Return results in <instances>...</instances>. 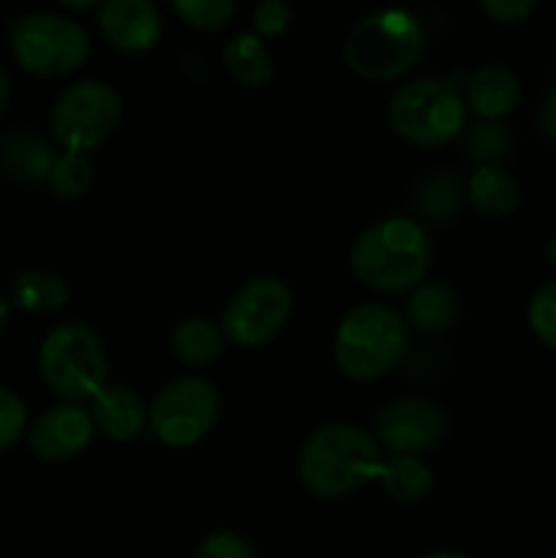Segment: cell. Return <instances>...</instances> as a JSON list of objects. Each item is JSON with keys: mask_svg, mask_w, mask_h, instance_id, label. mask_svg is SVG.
I'll list each match as a JSON object with an SVG mask.
<instances>
[{"mask_svg": "<svg viewBox=\"0 0 556 558\" xmlns=\"http://www.w3.org/2000/svg\"><path fill=\"white\" fill-rule=\"evenodd\" d=\"M27 423V409L22 398L9 387H0V450L14 445Z\"/></svg>", "mask_w": 556, "mask_h": 558, "instance_id": "4316f807", "label": "cell"}, {"mask_svg": "<svg viewBox=\"0 0 556 558\" xmlns=\"http://www.w3.org/2000/svg\"><path fill=\"white\" fill-rule=\"evenodd\" d=\"M55 153L47 140L36 134H14L3 145V167L11 178L22 183H41L49 180L55 167Z\"/></svg>", "mask_w": 556, "mask_h": 558, "instance_id": "d6986e66", "label": "cell"}, {"mask_svg": "<svg viewBox=\"0 0 556 558\" xmlns=\"http://www.w3.org/2000/svg\"><path fill=\"white\" fill-rule=\"evenodd\" d=\"M218 412L221 401L216 387L200 376H183L158 392L147 412V423L164 445L191 447L210 434Z\"/></svg>", "mask_w": 556, "mask_h": 558, "instance_id": "9c48e42d", "label": "cell"}, {"mask_svg": "<svg viewBox=\"0 0 556 558\" xmlns=\"http://www.w3.org/2000/svg\"><path fill=\"white\" fill-rule=\"evenodd\" d=\"M11 300L16 308L36 311V314H47V311L63 308L69 300V283L60 276L44 270H27L16 276L14 289H11Z\"/></svg>", "mask_w": 556, "mask_h": 558, "instance_id": "7402d4cb", "label": "cell"}, {"mask_svg": "<svg viewBox=\"0 0 556 558\" xmlns=\"http://www.w3.org/2000/svg\"><path fill=\"white\" fill-rule=\"evenodd\" d=\"M120 120V98L96 80L65 87L52 109V134L65 153L96 150L112 136Z\"/></svg>", "mask_w": 556, "mask_h": 558, "instance_id": "ba28073f", "label": "cell"}, {"mask_svg": "<svg viewBox=\"0 0 556 558\" xmlns=\"http://www.w3.org/2000/svg\"><path fill=\"white\" fill-rule=\"evenodd\" d=\"M423 558H469V556L458 554V550H434V554H425Z\"/></svg>", "mask_w": 556, "mask_h": 558, "instance_id": "e575fe53", "label": "cell"}, {"mask_svg": "<svg viewBox=\"0 0 556 558\" xmlns=\"http://www.w3.org/2000/svg\"><path fill=\"white\" fill-rule=\"evenodd\" d=\"M223 65L245 87H262L273 80V58L256 33H238L223 47Z\"/></svg>", "mask_w": 556, "mask_h": 558, "instance_id": "ac0fdd59", "label": "cell"}, {"mask_svg": "<svg viewBox=\"0 0 556 558\" xmlns=\"http://www.w3.org/2000/svg\"><path fill=\"white\" fill-rule=\"evenodd\" d=\"M540 125H543V134L551 142H556V87L548 93L543 104V112H540Z\"/></svg>", "mask_w": 556, "mask_h": 558, "instance_id": "1f68e13d", "label": "cell"}, {"mask_svg": "<svg viewBox=\"0 0 556 558\" xmlns=\"http://www.w3.org/2000/svg\"><path fill=\"white\" fill-rule=\"evenodd\" d=\"M90 412H85L76 403H63V407H52L33 423L27 441H31L33 456L41 461L58 463L69 461V458L80 456L93 439Z\"/></svg>", "mask_w": 556, "mask_h": 558, "instance_id": "7c38bea8", "label": "cell"}, {"mask_svg": "<svg viewBox=\"0 0 556 558\" xmlns=\"http://www.w3.org/2000/svg\"><path fill=\"white\" fill-rule=\"evenodd\" d=\"M469 202L483 218H507L518 205V183L501 167H480L469 178Z\"/></svg>", "mask_w": 556, "mask_h": 558, "instance_id": "e0dca14e", "label": "cell"}, {"mask_svg": "<svg viewBox=\"0 0 556 558\" xmlns=\"http://www.w3.org/2000/svg\"><path fill=\"white\" fill-rule=\"evenodd\" d=\"M49 185L60 199H80L93 185V167L82 153H63L55 158V167L49 172Z\"/></svg>", "mask_w": 556, "mask_h": 558, "instance_id": "603a6c76", "label": "cell"}, {"mask_svg": "<svg viewBox=\"0 0 556 558\" xmlns=\"http://www.w3.org/2000/svg\"><path fill=\"white\" fill-rule=\"evenodd\" d=\"M376 480L387 496H392L396 501H407V505L423 501L434 488V472L428 463L423 458L401 456V452L382 458Z\"/></svg>", "mask_w": 556, "mask_h": 558, "instance_id": "2e32d148", "label": "cell"}, {"mask_svg": "<svg viewBox=\"0 0 556 558\" xmlns=\"http://www.w3.org/2000/svg\"><path fill=\"white\" fill-rule=\"evenodd\" d=\"M382 450L354 425H325L305 439L300 450V483L316 499H341L368 480H376Z\"/></svg>", "mask_w": 556, "mask_h": 558, "instance_id": "7a4b0ae2", "label": "cell"}, {"mask_svg": "<svg viewBox=\"0 0 556 558\" xmlns=\"http://www.w3.org/2000/svg\"><path fill=\"white\" fill-rule=\"evenodd\" d=\"M93 425L114 441H131L145 430L147 409L140 392L123 385H104L93 396Z\"/></svg>", "mask_w": 556, "mask_h": 558, "instance_id": "5bb4252c", "label": "cell"}, {"mask_svg": "<svg viewBox=\"0 0 556 558\" xmlns=\"http://www.w3.org/2000/svg\"><path fill=\"white\" fill-rule=\"evenodd\" d=\"M38 368L44 381L69 401H85L107 385V354L101 338L82 322L55 327L44 338Z\"/></svg>", "mask_w": 556, "mask_h": 558, "instance_id": "5b68a950", "label": "cell"}, {"mask_svg": "<svg viewBox=\"0 0 556 558\" xmlns=\"http://www.w3.org/2000/svg\"><path fill=\"white\" fill-rule=\"evenodd\" d=\"M292 311V292L278 278H254L223 311L221 330L232 343L254 349L281 332Z\"/></svg>", "mask_w": 556, "mask_h": 558, "instance_id": "30bf717a", "label": "cell"}, {"mask_svg": "<svg viewBox=\"0 0 556 558\" xmlns=\"http://www.w3.org/2000/svg\"><path fill=\"white\" fill-rule=\"evenodd\" d=\"M409 325L420 332H442L456 322L458 298L447 283H425L407 305Z\"/></svg>", "mask_w": 556, "mask_h": 558, "instance_id": "44dd1931", "label": "cell"}, {"mask_svg": "<svg viewBox=\"0 0 556 558\" xmlns=\"http://www.w3.org/2000/svg\"><path fill=\"white\" fill-rule=\"evenodd\" d=\"M98 27L114 49L140 54L161 38V14L153 0H104Z\"/></svg>", "mask_w": 556, "mask_h": 558, "instance_id": "4fadbf2b", "label": "cell"}, {"mask_svg": "<svg viewBox=\"0 0 556 558\" xmlns=\"http://www.w3.org/2000/svg\"><path fill=\"white\" fill-rule=\"evenodd\" d=\"M534 3H537V0H480L485 14L494 22H501V25L523 22L534 11Z\"/></svg>", "mask_w": 556, "mask_h": 558, "instance_id": "f546056e", "label": "cell"}, {"mask_svg": "<svg viewBox=\"0 0 556 558\" xmlns=\"http://www.w3.org/2000/svg\"><path fill=\"white\" fill-rule=\"evenodd\" d=\"M445 428L442 409L425 398H398L376 414L379 439L401 456H418L436 447L445 436Z\"/></svg>", "mask_w": 556, "mask_h": 558, "instance_id": "8fae6325", "label": "cell"}, {"mask_svg": "<svg viewBox=\"0 0 556 558\" xmlns=\"http://www.w3.org/2000/svg\"><path fill=\"white\" fill-rule=\"evenodd\" d=\"M423 54V27L407 9H382L363 16L343 44L349 69L368 82L398 80Z\"/></svg>", "mask_w": 556, "mask_h": 558, "instance_id": "3957f363", "label": "cell"}, {"mask_svg": "<svg viewBox=\"0 0 556 558\" xmlns=\"http://www.w3.org/2000/svg\"><path fill=\"white\" fill-rule=\"evenodd\" d=\"M423 210L431 213L436 207V202H445L447 213H458L461 205V189H458V180L450 178H436L428 183V191L423 194Z\"/></svg>", "mask_w": 556, "mask_h": 558, "instance_id": "4dcf8cb0", "label": "cell"}, {"mask_svg": "<svg viewBox=\"0 0 556 558\" xmlns=\"http://www.w3.org/2000/svg\"><path fill=\"white\" fill-rule=\"evenodd\" d=\"M336 365L352 381H374L396 368L407 354V325L382 303H363L349 311L333 341Z\"/></svg>", "mask_w": 556, "mask_h": 558, "instance_id": "277c9868", "label": "cell"}, {"mask_svg": "<svg viewBox=\"0 0 556 558\" xmlns=\"http://www.w3.org/2000/svg\"><path fill=\"white\" fill-rule=\"evenodd\" d=\"M5 101H9V76H5V71L0 69V114H3Z\"/></svg>", "mask_w": 556, "mask_h": 558, "instance_id": "d6a6232c", "label": "cell"}, {"mask_svg": "<svg viewBox=\"0 0 556 558\" xmlns=\"http://www.w3.org/2000/svg\"><path fill=\"white\" fill-rule=\"evenodd\" d=\"M354 278L376 292L418 287L431 265V240L414 218H387L365 229L349 254Z\"/></svg>", "mask_w": 556, "mask_h": 558, "instance_id": "6da1fadb", "label": "cell"}, {"mask_svg": "<svg viewBox=\"0 0 556 558\" xmlns=\"http://www.w3.org/2000/svg\"><path fill=\"white\" fill-rule=\"evenodd\" d=\"M11 52L36 76H60L80 69L90 54L87 33L58 14H27L11 22Z\"/></svg>", "mask_w": 556, "mask_h": 558, "instance_id": "52a82bcc", "label": "cell"}, {"mask_svg": "<svg viewBox=\"0 0 556 558\" xmlns=\"http://www.w3.org/2000/svg\"><path fill=\"white\" fill-rule=\"evenodd\" d=\"M545 256H548V265L556 270V238H551L548 248H545Z\"/></svg>", "mask_w": 556, "mask_h": 558, "instance_id": "8d00e7d4", "label": "cell"}, {"mask_svg": "<svg viewBox=\"0 0 556 558\" xmlns=\"http://www.w3.org/2000/svg\"><path fill=\"white\" fill-rule=\"evenodd\" d=\"M390 129L412 145H447L461 134L467 107L450 82L418 80L403 85L387 107Z\"/></svg>", "mask_w": 556, "mask_h": 558, "instance_id": "8992f818", "label": "cell"}, {"mask_svg": "<svg viewBox=\"0 0 556 558\" xmlns=\"http://www.w3.org/2000/svg\"><path fill=\"white\" fill-rule=\"evenodd\" d=\"M521 98V82L505 63L480 65L467 85V101L483 120H499L512 112Z\"/></svg>", "mask_w": 556, "mask_h": 558, "instance_id": "9a60e30c", "label": "cell"}, {"mask_svg": "<svg viewBox=\"0 0 556 558\" xmlns=\"http://www.w3.org/2000/svg\"><path fill=\"white\" fill-rule=\"evenodd\" d=\"M221 327L210 319H185L172 332V352L185 365H210L223 352Z\"/></svg>", "mask_w": 556, "mask_h": 558, "instance_id": "ffe728a7", "label": "cell"}, {"mask_svg": "<svg viewBox=\"0 0 556 558\" xmlns=\"http://www.w3.org/2000/svg\"><path fill=\"white\" fill-rule=\"evenodd\" d=\"M529 327L534 338L548 349H556V281L543 283L529 303Z\"/></svg>", "mask_w": 556, "mask_h": 558, "instance_id": "d4e9b609", "label": "cell"}, {"mask_svg": "<svg viewBox=\"0 0 556 558\" xmlns=\"http://www.w3.org/2000/svg\"><path fill=\"white\" fill-rule=\"evenodd\" d=\"M467 147H469V156H474L478 161H483V167H494L496 158L505 156L507 136L499 125L480 123L469 131Z\"/></svg>", "mask_w": 556, "mask_h": 558, "instance_id": "484cf974", "label": "cell"}, {"mask_svg": "<svg viewBox=\"0 0 556 558\" xmlns=\"http://www.w3.org/2000/svg\"><path fill=\"white\" fill-rule=\"evenodd\" d=\"M169 5L194 31H221L234 16V0H169Z\"/></svg>", "mask_w": 556, "mask_h": 558, "instance_id": "cb8c5ba5", "label": "cell"}, {"mask_svg": "<svg viewBox=\"0 0 556 558\" xmlns=\"http://www.w3.org/2000/svg\"><path fill=\"white\" fill-rule=\"evenodd\" d=\"M292 22V9L287 0H262L254 9L256 36H281Z\"/></svg>", "mask_w": 556, "mask_h": 558, "instance_id": "f1b7e54d", "label": "cell"}, {"mask_svg": "<svg viewBox=\"0 0 556 558\" xmlns=\"http://www.w3.org/2000/svg\"><path fill=\"white\" fill-rule=\"evenodd\" d=\"M9 314H11V305L0 298V330H3V325L9 322Z\"/></svg>", "mask_w": 556, "mask_h": 558, "instance_id": "d590c367", "label": "cell"}, {"mask_svg": "<svg viewBox=\"0 0 556 558\" xmlns=\"http://www.w3.org/2000/svg\"><path fill=\"white\" fill-rule=\"evenodd\" d=\"M58 3L69 5V9H90V5L104 3V0H58Z\"/></svg>", "mask_w": 556, "mask_h": 558, "instance_id": "836d02e7", "label": "cell"}, {"mask_svg": "<svg viewBox=\"0 0 556 558\" xmlns=\"http://www.w3.org/2000/svg\"><path fill=\"white\" fill-rule=\"evenodd\" d=\"M194 558H256V554L240 534L218 532L202 539Z\"/></svg>", "mask_w": 556, "mask_h": 558, "instance_id": "83f0119b", "label": "cell"}]
</instances>
